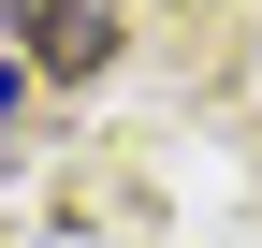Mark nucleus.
Here are the masks:
<instances>
[{"mask_svg": "<svg viewBox=\"0 0 262 248\" xmlns=\"http://www.w3.org/2000/svg\"><path fill=\"white\" fill-rule=\"evenodd\" d=\"M15 29H29L44 73H102L117 58V0H15Z\"/></svg>", "mask_w": 262, "mask_h": 248, "instance_id": "f257e3e1", "label": "nucleus"}]
</instances>
